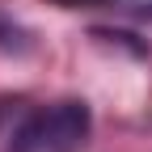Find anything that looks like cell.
<instances>
[{
	"instance_id": "cell-2",
	"label": "cell",
	"mask_w": 152,
	"mask_h": 152,
	"mask_svg": "<svg viewBox=\"0 0 152 152\" xmlns=\"http://www.w3.org/2000/svg\"><path fill=\"white\" fill-rule=\"evenodd\" d=\"M59 4H102V0H59Z\"/></svg>"
},
{
	"instance_id": "cell-1",
	"label": "cell",
	"mask_w": 152,
	"mask_h": 152,
	"mask_svg": "<svg viewBox=\"0 0 152 152\" xmlns=\"http://www.w3.org/2000/svg\"><path fill=\"white\" fill-rule=\"evenodd\" d=\"M89 127H93V114L76 97L38 106L13 131V152H80L89 140Z\"/></svg>"
}]
</instances>
